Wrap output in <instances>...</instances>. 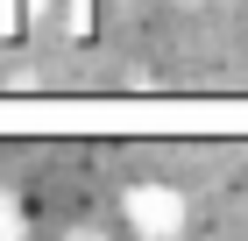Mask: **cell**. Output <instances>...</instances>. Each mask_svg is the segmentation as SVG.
I'll use <instances>...</instances> for the list:
<instances>
[{
	"instance_id": "obj_1",
	"label": "cell",
	"mask_w": 248,
	"mask_h": 241,
	"mask_svg": "<svg viewBox=\"0 0 248 241\" xmlns=\"http://www.w3.org/2000/svg\"><path fill=\"white\" fill-rule=\"evenodd\" d=\"M121 227H128V241H185L191 199L170 177H135V185H121Z\"/></svg>"
},
{
	"instance_id": "obj_2",
	"label": "cell",
	"mask_w": 248,
	"mask_h": 241,
	"mask_svg": "<svg viewBox=\"0 0 248 241\" xmlns=\"http://www.w3.org/2000/svg\"><path fill=\"white\" fill-rule=\"evenodd\" d=\"M0 241H36V213L15 185H0Z\"/></svg>"
},
{
	"instance_id": "obj_3",
	"label": "cell",
	"mask_w": 248,
	"mask_h": 241,
	"mask_svg": "<svg viewBox=\"0 0 248 241\" xmlns=\"http://www.w3.org/2000/svg\"><path fill=\"white\" fill-rule=\"evenodd\" d=\"M64 241H114L107 227H93V220H78V227H64Z\"/></svg>"
},
{
	"instance_id": "obj_4",
	"label": "cell",
	"mask_w": 248,
	"mask_h": 241,
	"mask_svg": "<svg viewBox=\"0 0 248 241\" xmlns=\"http://www.w3.org/2000/svg\"><path fill=\"white\" fill-rule=\"evenodd\" d=\"M177 7H199V0H177Z\"/></svg>"
}]
</instances>
